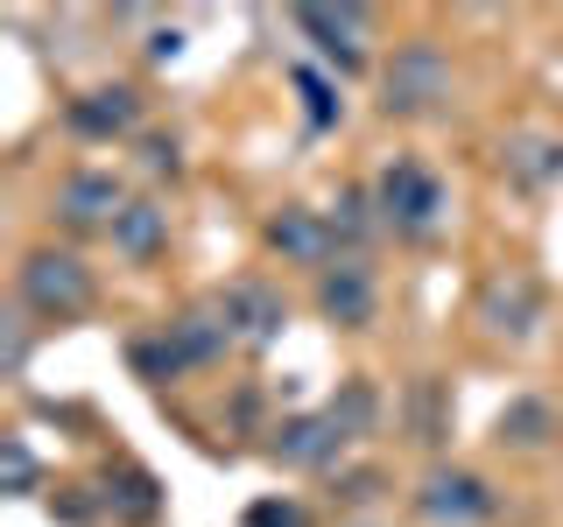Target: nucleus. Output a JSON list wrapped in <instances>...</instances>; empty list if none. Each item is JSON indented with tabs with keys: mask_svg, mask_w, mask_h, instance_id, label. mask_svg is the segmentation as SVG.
<instances>
[{
	"mask_svg": "<svg viewBox=\"0 0 563 527\" xmlns=\"http://www.w3.org/2000/svg\"><path fill=\"white\" fill-rule=\"evenodd\" d=\"M317 310H324V324H339V330H366L374 324V310H380V281L374 268H366V254L360 260H331L324 274H317Z\"/></svg>",
	"mask_w": 563,
	"mask_h": 527,
	"instance_id": "obj_6",
	"label": "nucleus"
},
{
	"mask_svg": "<svg viewBox=\"0 0 563 527\" xmlns=\"http://www.w3.org/2000/svg\"><path fill=\"white\" fill-rule=\"evenodd\" d=\"M331 233H339V246L360 260V246L380 233V204L366 198V190H339V204H331Z\"/></svg>",
	"mask_w": 563,
	"mask_h": 527,
	"instance_id": "obj_16",
	"label": "nucleus"
},
{
	"mask_svg": "<svg viewBox=\"0 0 563 527\" xmlns=\"http://www.w3.org/2000/svg\"><path fill=\"white\" fill-rule=\"evenodd\" d=\"M360 527H366V520H360Z\"/></svg>",
	"mask_w": 563,
	"mask_h": 527,
	"instance_id": "obj_28",
	"label": "nucleus"
},
{
	"mask_svg": "<svg viewBox=\"0 0 563 527\" xmlns=\"http://www.w3.org/2000/svg\"><path fill=\"white\" fill-rule=\"evenodd\" d=\"M374 204H380V225L401 239H437L444 233V211H451V190L437 169H422L416 155H395L374 183Z\"/></svg>",
	"mask_w": 563,
	"mask_h": 527,
	"instance_id": "obj_1",
	"label": "nucleus"
},
{
	"mask_svg": "<svg viewBox=\"0 0 563 527\" xmlns=\"http://www.w3.org/2000/svg\"><path fill=\"white\" fill-rule=\"evenodd\" d=\"M0 464H8V500H29L35 492V479H43V471H35V450H29V436H8V444H0Z\"/></svg>",
	"mask_w": 563,
	"mask_h": 527,
	"instance_id": "obj_21",
	"label": "nucleus"
},
{
	"mask_svg": "<svg viewBox=\"0 0 563 527\" xmlns=\"http://www.w3.org/2000/svg\"><path fill=\"white\" fill-rule=\"evenodd\" d=\"M99 500H106V514H120V520H155V514H163L148 471H120V479H106Z\"/></svg>",
	"mask_w": 563,
	"mask_h": 527,
	"instance_id": "obj_18",
	"label": "nucleus"
},
{
	"mask_svg": "<svg viewBox=\"0 0 563 527\" xmlns=\"http://www.w3.org/2000/svg\"><path fill=\"white\" fill-rule=\"evenodd\" d=\"M479 324L493 330V338H528V330L542 324V289H536V274H521V268H507V274H493L486 281V295H479Z\"/></svg>",
	"mask_w": 563,
	"mask_h": 527,
	"instance_id": "obj_11",
	"label": "nucleus"
},
{
	"mask_svg": "<svg viewBox=\"0 0 563 527\" xmlns=\"http://www.w3.org/2000/svg\"><path fill=\"white\" fill-rule=\"evenodd\" d=\"M246 527H310V514L296 500H254L246 506Z\"/></svg>",
	"mask_w": 563,
	"mask_h": 527,
	"instance_id": "obj_23",
	"label": "nucleus"
},
{
	"mask_svg": "<svg viewBox=\"0 0 563 527\" xmlns=\"http://www.w3.org/2000/svg\"><path fill=\"white\" fill-rule=\"evenodd\" d=\"M345 444H352V436L339 429V415L317 408V415H289V422H275L268 457H275V464H289V471H324V464H339V450H345Z\"/></svg>",
	"mask_w": 563,
	"mask_h": 527,
	"instance_id": "obj_9",
	"label": "nucleus"
},
{
	"mask_svg": "<svg viewBox=\"0 0 563 527\" xmlns=\"http://www.w3.org/2000/svg\"><path fill=\"white\" fill-rule=\"evenodd\" d=\"M296 29H303L339 70H360L366 64V29H374V14H366V8H296Z\"/></svg>",
	"mask_w": 563,
	"mask_h": 527,
	"instance_id": "obj_12",
	"label": "nucleus"
},
{
	"mask_svg": "<svg viewBox=\"0 0 563 527\" xmlns=\"http://www.w3.org/2000/svg\"><path fill=\"white\" fill-rule=\"evenodd\" d=\"M493 506H500V492L465 464H437V471H422V485H416V514L430 527H486Z\"/></svg>",
	"mask_w": 563,
	"mask_h": 527,
	"instance_id": "obj_4",
	"label": "nucleus"
},
{
	"mask_svg": "<svg viewBox=\"0 0 563 527\" xmlns=\"http://www.w3.org/2000/svg\"><path fill=\"white\" fill-rule=\"evenodd\" d=\"M113 254H128V260H155L169 246V211L155 204V198H128V211L113 218Z\"/></svg>",
	"mask_w": 563,
	"mask_h": 527,
	"instance_id": "obj_15",
	"label": "nucleus"
},
{
	"mask_svg": "<svg viewBox=\"0 0 563 527\" xmlns=\"http://www.w3.org/2000/svg\"><path fill=\"white\" fill-rule=\"evenodd\" d=\"M374 492H380L374 471H352V479H339V500H374Z\"/></svg>",
	"mask_w": 563,
	"mask_h": 527,
	"instance_id": "obj_26",
	"label": "nucleus"
},
{
	"mask_svg": "<svg viewBox=\"0 0 563 527\" xmlns=\"http://www.w3.org/2000/svg\"><path fill=\"white\" fill-rule=\"evenodd\" d=\"M500 169L515 190H550V183H563V141L556 134H507Z\"/></svg>",
	"mask_w": 563,
	"mask_h": 527,
	"instance_id": "obj_14",
	"label": "nucleus"
},
{
	"mask_svg": "<svg viewBox=\"0 0 563 527\" xmlns=\"http://www.w3.org/2000/svg\"><path fill=\"white\" fill-rule=\"evenodd\" d=\"M219 303H225V324H233V345L246 351H268L289 330V303H282L275 281H233Z\"/></svg>",
	"mask_w": 563,
	"mask_h": 527,
	"instance_id": "obj_8",
	"label": "nucleus"
},
{
	"mask_svg": "<svg viewBox=\"0 0 563 527\" xmlns=\"http://www.w3.org/2000/svg\"><path fill=\"white\" fill-rule=\"evenodd\" d=\"M14 295H22L29 316H43V324H70V316L92 310L99 281L85 268L78 254H57V246H43V254L22 260V274H14Z\"/></svg>",
	"mask_w": 563,
	"mask_h": 527,
	"instance_id": "obj_2",
	"label": "nucleus"
},
{
	"mask_svg": "<svg viewBox=\"0 0 563 527\" xmlns=\"http://www.w3.org/2000/svg\"><path fill=\"white\" fill-rule=\"evenodd\" d=\"M268 246L282 260H296V268H317V274H324L331 260H345L339 233H331V211H310V204H282L268 218Z\"/></svg>",
	"mask_w": 563,
	"mask_h": 527,
	"instance_id": "obj_7",
	"label": "nucleus"
},
{
	"mask_svg": "<svg viewBox=\"0 0 563 527\" xmlns=\"http://www.w3.org/2000/svg\"><path fill=\"white\" fill-rule=\"evenodd\" d=\"M451 99V57L437 43H401L395 57H387V70H380V105L395 120H422V113H437V105Z\"/></svg>",
	"mask_w": 563,
	"mask_h": 527,
	"instance_id": "obj_3",
	"label": "nucleus"
},
{
	"mask_svg": "<svg viewBox=\"0 0 563 527\" xmlns=\"http://www.w3.org/2000/svg\"><path fill=\"white\" fill-rule=\"evenodd\" d=\"M289 85H296V99H303V120H310V127H331V120H339V85H331V78H317L310 64H296Z\"/></svg>",
	"mask_w": 563,
	"mask_h": 527,
	"instance_id": "obj_19",
	"label": "nucleus"
},
{
	"mask_svg": "<svg viewBox=\"0 0 563 527\" xmlns=\"http://www.w3.org/2000/svg\"><path fill=\"white\" fill-rule=\"evenodd\" d=\"M0 338H8V351H0V373H8V380H22L29 373V310H8V316H0Z\"/></svg>",
	"mask_w": 563,
	"mask_h": 527,
	"instance_id": "obj_22",
	"label": "nucleus"
},
{
	"mask_svg": "<svg viewBox=\"0 0 563 527\" xmlns=\"http://www.w3.org/2000/svg\"><path fill=\"white\" fill-rule=\"evenodd\" d=\"M176 49H184V35H176V29H163V35H155V43H148V57L163 64V57H176Z\"/></svg>",
	"mask_w": 563,
	"mask_h": 527,
	"instance_id": "obj_27",
	"label": "nucleus"
},
{
	"mask_svg": "<svg viewBox=\"0 0 563 527\" xmlns=\"http://www.w3.org/2000/svg\"><path fill=\"white\" fill-rule=\"evenodd\" d=\"M550 429H556V415H550V401H507L500 408V444H515V450H542L550 444Z\"/></svg>",
	"mask_w": 563,
	"mask_h": 527,
	"instance_id": "obj_17",
	"label": "nucleus"
},
{
	"mask_svg": "<svg viewBox=\"0 0 563 527\" xmlns=\"http://www.w3.org/2000/svg\"><path fill=\"white\" fill-rule=\"evenodd\" d=\"M134 120H141V99L128 85H99V92H78L64 105V127L78 141H113V134H128Z\"/></svg>",
	"mask_w": 563,
	"mask_h": 527,
	"instance_id": "obj_13",
	"label": "nucleus"
},
{
	"mask_svg": "<svg viewBox=\"0 0 563 527\" xmlns=\"http://www.w3.org/2000/svg\"><path fill=\"white\" fill-rule=\"evenodd\" d=\"M163 351L176 373H198V366H219L225 351H233V324H225V303L211 295V303H190L184 316H169L163 324Z\"/></svg>",
	"mask_w": 563,
	"mask_h": 527,
	"instance_id": "obj_5",
	"label": "nucleus"
},
{
	"mask_svg": "<svg viewBox=\"0 0 563 527\" xmlns=\"http://www.w3.org/2000/svg\"><path fill=\"white\" fill-rule=\"evenodd\" d=\"M409 401H416V436H422V444H437V436H444V415H437V386L422 380Z\"/></svg>",
	"mask_w": 563,
	"mask_h": 527,
	"instance_id": "obj_25",
	"label": "nucleus"
},
{
	"mask_svg": "<svg viewBox=\"0 0 563 527\" xmlns=\"http://www.w3.org/2000/svg\"><path fill=\"white\" fill-rule=\"evenodd\" d=\"M120 211H128V190H120L113 169H78L57 190V218L70 225V233H113Z\"/></svg>",
	"mask_w": 563,
	"mask_h": 527,
	"instance_id": "obj_10",
	"label": "nucleus"
},
{
	"mask_svg": "<svg viewBox=\"0 0 563 527\" xmlns=\"http://www.w3.org/2000/svg\"><path fill=\"white\" fill-rule=\"evenodd\" d=\"M141 169H148V176H176V169H184L176 141L169 134H148V141H141Z\"/></svg>",
	"mask_w": 563,
	"mask_h": 527,
	"instance_id": "obj_24",
	"label": "nucleus"
},
{
	"mask_svg": "<svg viewBox=\"0 0 563 527\" xmlns=\"http://www.w3.org/2000/svg\"><path fill=\"white\" fill-rule=\"evenodd\" d=\"M331 415H339V429H345V436H366V429L380 422V401H374V386H366V380H352L345 394L331 401Z\"/></svg>",
	"mask_w": 563,
	"mask_h": 527,
	"instance_id": "obj_20",
	"label": "nucleus"
}]
</instances>
